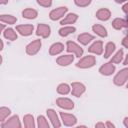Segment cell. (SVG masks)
<instances>
[{
  "label": "cell",
  "mask_w": 128,
  "mask_h": 128,
  "mask_svg": "<svg viewBox=\"0 0 128 128\" xmlns=\"http://www.w3.org/2000/svg\"><path fill=\"white\" fill-rule=\"evenodd\" d=\"M96 64V58L93 55H87L82 57L76 64V67L81 68V69H88L93 67Z\"/></svg>",
  "instance_id": "obj_1"
},
{
  "label": "cell",
  "mask_w": 128,
  "mask_h": 128,
  "mask_svg": "<svg viewBox=\"0 0 128 128\" xmlns=\"http://www.w3.org/2000/svg\"><path fill=\"white\" fill-rule=\"evenodd\" d=\"M66 50L69 53H72L75 55V57L80 58L83 55V49L80 45H78L77 43H75L74 41H67L66 42Z\"/></svg>",
  "instance_id": "obj_2"
},
{
  "label": "cell",
  "mask_w": 128,
  "mask_h": 128,
  "mask_svg": "<svg viewBox=\"0 0 128 128\" xmlns=\"http://www.w3.org/2000/svg\"><path fill=\"white\" fill-rule=\"evenodd\" d=\"M128 79V69L125 67L121 69L113 78V83L117 86H123Z\"/></svg>",
  "instance_id": "obj_3"
},
{
  "label": "cell",
  "mask_w": 128,
  "mask_h": 128,
  "mask_svg": "<svg viewBox=\"0 0 128 128\" xmlns=\"http://www.w3.org/2000/svg\"><path fill=\"white\" fill-rule=\"evenodd\" d=\"M21 126L22 125H21V122L19 120L18 115H13L1 123L2 128H20Z\"/></svg>",
  "instance_id": "obj_4"
},
{
  "label": "cell",
  "mask_w": 128,
  "mask_h": 128,
  "mask_svg": "<svg viewBox=\"0 0 128 128\" xmlns=\"http://www.w3.org/2000/svg\"><path fill=\"white\" fill-rule=\"evenodd\" d=\"M68 11V8L66 6H60L58 8H55L53 9L50 13H49V18L52 20V21H56V20H59L61 19L62 17L65 16V14L67 13Z\"/></svg>",
  "instance_id": "obj_5"
},
{
  "label": "cell",
  "mask_w": 128,
  "mask_h": 128,
  "mask_svg": "<svg viewBox=\"0 0 128 128\" xmlns=\"http://www.w3.org/2000/svg\"><path fill=\"white\" fill-rule=\"evenodd\" d=\"M41 46H42V42L40 39H36L32 42H30L27 46H26V53L30 56H33V55H36L39 50L41 49Z\"/></svg>",
  "instance_id": "obj_6"
},
{
  "label": "cell",
  "mask_w": 128,
  "mask_h": 128,
  "mask_svg": "<svg viewBox=\"0 0 128 128\" xmlns=\"http://www.w3.org/2000/svg\"><path fill=\"white\" fill-rule=\"evenodd\" d=\"M56 104L58 107L64 110H72L74 108V102L67 97H59L56 99Z\"/></svg>",
  "instance_id": "obj_7"
},
{
  "label": "cell",
  "mask_w": 128,
  "mask_h": 128,
  "mask_svg": "<svg viewBox=\"0 0 128 128\" xmlns=\"http://www.w3.org/2000/svg\"><path fill=\"white\" fill-rule=\"evenodd\" d=\"M60 117H61V121L65 126L71 127L74 126L77 123V118L70 113H66V112H60Z\"/></svg>",
  "instance_id": "obj_8"
},
{
  "label": "cell",
  "mask_w": 128,
  "mask_h": 128,
  "mask_svg": "<svg viewBox=\"0 0 128 128\" xmlns=\"http://www.w3.org/2000/svg\"><path fill=\"white\" fill-rule=\"evenodd\" d=\"M70 87H71V93L75 97H80L86 91L85 85L81 82H72Z\"/></svg>",
  "instance_id": "obj_9"
},
{
  "label": "cell",
  "mask_w": 128,
  "mask_h": 128,
  "mask_svg": "<svg viewBox=\"0 0 128 128\" xmlns=\"http://www.w3.org/2000/svg\"><path fill=\"white\" fill-rule=\"evenodd\" d=\"M50 33H51V28L49 25L44 23H40L37 25V28H36L37 36H40L42 38H48L50 36Z\"/></svg>",
  "instance_id": "obj_10"
},
{
  "label": "cell",
  "mask_w": 128,
  "mask_h": 128,
  "mask_svg": "<svg viewBox=\"0 0 128 128\" xmlns=\"http://www.w3.org/2000/svg\"><path fill=\"white\" fill-rule=\"evenodd\" d=\"M16 31L22 36H29L34 31V26L32 24H22L16 26Z\"/></svg>",
  "instance_id": "obj_11"
},
{
  "label": "cell",
  "mask_w": 128,
  "mask_h": 128,
  "mask_svg": "<svg viewBox=\"0 0 128 128\" xmlns=\"http://www.w3.org/2000/svg\"><path fill=\"white\" fill-rule=\"evenodd\" d=\"M46 113H47L48 119L52 123V126L53 127H55V128L61 127V122H60V120L58 118V115H57V113H56V111L54 109H47L46 110Z\"/></svg>",
  "instance_id": "obj_12"
},
{
  "label": "cell",
  "mask_w": 128,
  "mask_h": 128,
  "mask_svg": "<svg viewBox=\"0 0 128 128\" xmlns=\"http://www.w3.org/2000/svg\"><path fill=\"white\" fill-rule=\"evenodd\" d=\"M115 65L111 62H107V63H104L100 68H99V73L101 75H104V76H110L112 75L114 72H115Z\"/></svg>",
  "instance_id": "obj_13"
},
{
  "label": "cell",
  "mask_w": 128,
  "mask_h": 128,
  "mask_svg": "<svg viewBox=\"0 0 128 128\" xmlns=\"http://www.w3.org/2000/svg\"><path fill=\"white\" fill-rule=\"evenodd\" d=\"M88 51L90 53L96 54V55H101L103 53V42L101 40H96L94 41L88 48Z\"/></svg>",
  "instance_id": "obj_14"
},
{
  "label": "cell",
  "mask_w": 128,
  "mask_h": 128,
  "mask_svg": "<svg viewBox=\"0 0 128 128\" xmlns=\"http://www.w3.org/2000/svg\"><path fill=\"white\" fill-rule=\"evenodd\" d=\"M74 61V56L67 54V55H61L56 59V63L59 66H68Z\"/></svg>",
  "instance_id": "obj_15"
},
{
  "label": "cell",
  "mask_w": 128,
  "mask_h": 128,
  "mask_svg": "<svg viewBox=\"0 0 128 128\" xmlns=\"http://www.w3.org/2000/svg\"><path fill=\"white\" fill-rule=\"evenodd\" d=\"M111 17V12L107 8H100L96 12V18L99 19L100 21H107Z\"/></svg>",
  "instance_id": "obj_16"
},
{
  "label": "cell",
  "mask_w": 128,
  "mask_h": 128,
  "mask_svg": "<svg viewBox=\"0 0 128 128\" xmlns=\"http://www.w3.org/2000/svg\"><path fill=\"white\" fill-rule=\"evenodd\" d=\"M92 31H93L96 35H98L99 37H102V38H105V37H107V35H108L106 28H105L103 25H101V24H94V25L92 26Z\"/></svg>",
  "instance_id": "obj_17"
},
{
  "label": "cell",
  "mask_w": 128,
  "mask_h": 128,
  "mask_svg": "<svg viewBox=\"0 0 128 128\" xmlns=\"http://www.w3.org/2000/svg\"><path fill=\"white\" fill-rule=\"evenodd\" d=\"M63 50H64V45L61 42H56V43H53L50 46V48H49V54L52 55V56H55V55L60 54Z\"/></svg>",
  "instance_id": "obj_18"
},
{
  "label": "cell",
  "mask_w": 128,
  "mask_h": 128,
  "mask_svg": "<svg viewBox=\"0 0 128 128\" xmlns=\"http://www.w3.org/2000/svg\"><path fill=\"white\" fill-rule=\"evenodd\" d=\"M78 20V15L75 13H69L67 14L63 20H61L60 24L61 25H70V24H74L76 21Z\"/></svg>",
  "instance_id": "obj_19"
},
{
  "label": "cell",
  "mask_w": 128,
  "mask_h": 128,
  "mask_svg": "<svg viewBox=\"0 0 128 128\" xmlns=\"http://www.w3.org/2000/svg\"><path fill=\"white\" fill-rule=\"evenodd\" d=\"M22 16L25 19L32 20V19H35L38 16V12H37V10H35L33 8H26L22 11Z\"/></svg>",
  "instance_id": "obj_20"
},
{
  "label": "cell",
  "mask_w": 128,
  "mask_h": 128,
  "mask_svg": "<svg viewBox=\"0 0 128 128\" xmlns=\"http://www.w3.org/2000/svg\"><path fill=\"white\" fill-rule=\"evenodd\" d=\"M112 27L116 30H121L127 27V21L124 18H115L112 21Z\"/></svg>",
  "instance_id": "obj_21"
},
{
  "label": "cell",
  "mask_w": 128,
  "mask_h": 128,
  "mask_svg": "<svg viewBox=\"0 0 128 128\" xmlns=\"http://www.w3.org/2000/svg\"><path fill=\"white\" fill-rule=\"evenodd\" d=\"M75 31H76V28L74 26H72V25H65V26H63L62 28L59 29L58 33H59V35L61 37H66V36L74 33Z\"/></svg>",
  "instance_id": "obj_22"
},
{
  "label": "cell",
  "mask_w": 128,
  "mask_h": 128,
  "mask_svg": "<svg viewBox=\"0 0 128 128\" xmlns=\"http://www.w3.org/2000/svg\"><path fill=\"white\" fill-rule=\"evenodd\" d=\"M77 39L82 45H88L92 40H94V36L89 33H81L80 35H78Z\"/></svg>",
  "instance_id": "obj_23"
},
{
  "label": "cell",
  "mask_w": 128,
  "mask_h": 128,
  "mask_svg": "<svg viewBox=\"0 0 128 128\" xmlns=\"http://www.w3.org/2000/svg\"><path fill=\"white\" fill-rule=\"evenodd\" d=\"M23 123H24V126H25L26 128H34V127L36 126L34 117H33V115H31V114H26V115H24V117H23Z\"/></svg>",
  "instance_id": "obj_24"
},
{
  "label": "cell",
  "mask_w": 128,
  "mask_h": 128,
  "mask_svg": "<svg viewBox=\"0 0 128 128\" xmlns=\"http://www.w3.org/2000/svg\"><path fill=\"white\" fill-rule=\"evenodd\" d=\"M3 35H4V37L6 39H8L10 41H15V40H17V37H18L17 36V33L15 32V30L12 29V28H6V29H4Z\"/></svg>",
  "instance_id": "obj_25"
},
{
  "label": "cell",
  "mask_w": 128,
  "mask_h": 128,
  "mask_svg": "<svg viewBox=\"0 0 128 128\" xmlns=\"http://www.w3.org/2000/svg\"><path fill=\"white\" fill-rule=\"evenodd\" d=\"M17 18L11 14H1L0 15V22L6 23V24H14L16 23Z\"/></svg>",
  "instance_id": "obj_26"
},
{
  "label": "cell",
  "mask_w": 128,
  "mask_h": 128,
  "mask_svg": "<svg viewBox=\"0 0 128 128\" xmlns=\"http://www.w3.org/2000/svg\"><path fill=\"white\" fill-rule=\"evenodd\" d=\"M116 49V45L113 42H108L105 45V51H104V58H109L110 56H112V54L114 53Z\"/></svg>",
  "instance_id": "obj_27"
},
{
  "label": "cell",
  "mask_w": 128,
  "mask_h": 128,
  "mask_svg": "<svg viewBox=\"0 0 128 128\" xmlns=\"http://www.w3.org/2000/svg\"><path fill=\"white\" fill-rule=\"evenodd\" d=\"M123 57H124V51H123V49H120L111 57L110 62L113 63V64H119V63L122 62Z\"/></svg>",
  "instance_id": "obj_28"
},
{
  "label": "cell",
  "mask_w": 128,
  "mask_h": 128,
  "mask_svg": "<svg viewBox=\"0 0 128 128\" xmlns=\"http://www.w3.org/2000/svg\"><path fill=\"white\" fill-rule=\"evenodd\" d=\"M70 91H71V87L67 83H61L57 87V93L60 95H67L68 93H70Z\"/></svg>",
  "instance_id": "obj_29"
},
{
  "label": "cell",
  "mask_w": 128,
  "mask_h": 128,
  "mask_svg": "<svg viewBox=\"0 0 128 128\" xmlns=\"http://www.w3.org/2000/svg\"><path fill=\"white\" fill-rule=\"evenodd\" d=\"M11 114V110L8 107H0V122H3L7 119V117Z\"/></svg>",
  "instance_id": "obj_30"
},
{
  "label": "cell",
  "mask_w": 128,
  "mask_h": 128,
  "mask_svg": "<svg viewBox=\"0 0 128 128\" xmlns=\"http://www.w3.org/2000/svg\"><path fill=\"white\" fill-rule=\"evenodd\" d=\"M37 126L39 128H49V123L43 115H39L37 117Z\"/></svg>",
  "instance_id": "obj_31"
},
{
  "label": "cell",
  "mask_w": 128,
  "mask_h": 128,
  "mask_svg": "<svg viewBox=\"0 0 128 128\" xmlns=\"http://www.w3.org/2000/svg\"><path fill=\"white\" fill-rule=\"evenodd\" d=\"M92 2V0H74V3L76 6L78 7H87L88 5H90Z\"/></svg>",
  "instance_id": "obj_32"
},
{
  "label": "cell",
  "mask_w": 128,
  "mask_h": 128,
  "mask_svg": "<svg viewBox=\"0 0 128 128\" xmlns=\"http://www.w3.org/2000/svg\"><path fill=\"white\" fill-rule=\"evenodd\" d=\"M36 1H37L38 5H40L42 7L48 8V7H50L52 5V0H36Z\"/></svg>",
  "instance_id": "obj_33"
},
{
  "label": "cell",
  "mask_w": 128,
  "mask_h": 128,
  "mask_svg": "<svg viewBox=\"0 0 128 128\" xmlns=\"http://www.w3.org/2000/svg\"><path fill=\"white\" fill-rule=\"evenodd\" d=\"M127 37L125 36L124 38H123V40H122V45L124 46V48H128V44H127Z\"/></svg>",
  "instance_id": "obj_34"
},
{
  "label": "cell",
  "mask_w": 128,
  "mask_h": 128,
  "mask_svg": "<svg viewBox=\"0 0 128 128\" xmlns=\"http://www.w3.org/2000/svg\"><path fill=\"white\" fill-rule=\"evenodd\" d=\"M105 127H109V128H115V125L113 123H111L110 121H107L105 124Z\"/></svg>",
  "instance_id": "obj_35"
},
{
  "label": "cell",
  "mask_w": 128,
  "mask_h": 128,
  "mask_svg": "<svg viewBox=\"0 0 128 128\" xmlns=\"http://www.w3.org/2000/svg\"><path fill=\"white\" fill-rule=\"evenodd\" d=\"M95 127H96V128H98V127H102V128H104V127H105V124H104L103 122H98V123L95 124Z\"/></svg>",
  "instance_id": "obj_36"
},
{
  "label": "cell",
  "mask_w": 128,
  "mask_h": 128,
  "mask_svg": "<svg viewBox=\"0 0 128 128\" xmlns=\"http://www.w3.org/2000/svg\"><path fill=\"white\" fill-rule=\"evenodd\" d=\"M127 8H128V4L125 3V4L123 5V7H122V10H123V12H124L125 14H127Z\"/></svg>",
  "instance_id": "obj_37"
},
{
  "label": "cell",
  "mask_w": 128,
  "mask_h": 128,
  "mask_svg": "<svg viewBox=\"0 0 128 128\" xmlns=\"http://www.w3.org/2000/svg\"><path fill=\"white\" fill-rule=\"evenodd\" d=\"M123 123H124V126H125L126 128H128V117H125V118H124Z\"/></svg>",
  "instance_id": "obj_38"
},
{
  "label": "cell",
  "mask_w": 128,
  "mask_h": 128,
  "mask_svg": "<svg viewBox=\"0 0 128 128\" xmlns=\"http://www.w3.org/2000/svg\"><path fill=\"white\" fill-rule=\"evenodd\" d=\"M4 29H5V24H2V23L0 22V34L4 31Z\"/></svg>",
  "instance_id": "obj_39"
},
{
  "label": "cell",
  "mask_w": 128,
  "mask_h": 128,
  "mask_svg": "<svg viewBox=\"0 0 128 128\" xmlns=\"http://www.w3.org/2000/svg\"><path fill=\"white\" fill-rule=\"evenodd\" d=\"M3 48H4V43H3V41L0 39V51H2Z\"/></svg>",
  "instance_id": "obj_40"
},
{
  "label": "cell",
  "mask_w": 128,
  "mask_h": 128,
  "mask_svg": "<svg viewBox=\"0 0 128 128\" xmlns=\"http://www.w3.org/2000/svg\"><path fill=\"white\" fill-rule=\"evenodd\" d=\"M8 3V0H0V5H5Z\"/></svg>",
  "instance_id": "obj_41"
},
{
  "label": "cell",
  "mask_w": 128,
  "mask_h": 128,
  "mask_svg": "<svg viewBox=\"0 0 128 128\" xmlns=\"http://www.w3.org/2000/svg\"><path fill=\"white\" fill-rule=\"evenodd\" d=\"M127 0H115V2L116 3H124V2H126Z\"/></svg>",
  "instance_id": "obj_42"
},
{
  "label": "cell",
  "mask_w": 128,
  "mask_h": 128,
  "mask_svg": "<svg viewBox=\"0 0 128 128\" xmlns=\"http://www.w3.org/2000/svg\"><path fill=\"white\" fill-rule=\"evenodd\" d=\"M124 65H127V56H125V60H124Z\"/></svg>",
  "instance_id": "obj_43"
},
{
  "label": "cell",
  "mask_w": 128,
  "mask_h": 128,
  "mask_svg": "<svg viewBox=\"0 0 128 128\" xmlns=\"http://www.w3.org/2000/svg\"><path fill=\"white\" fill-rule=\"evenodd\" d=\"M1 64H2V56L0 55V65H1Z\"/></svg>",
  "instance_id": "obj_44"
}]
</instances>
